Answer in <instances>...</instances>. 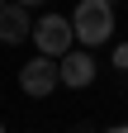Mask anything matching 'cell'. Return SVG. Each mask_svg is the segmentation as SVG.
I'll use <instances>...</instances> for the list:
<instances>
[{"label":"cell","mask_w":128,"mask_h":133,"mask_svg":"<svg viewBox=\"0 0 128 133\" xmlns=\"http://www.w3.org/2000/svg\"><path fill=\"white\" fill-rule=\"evenodd\" d=\"M71 24H76V43L100 48V43L114 38V5L109 0H81L71 10Z\"/></svg>","instance_id":"1"},{"label":"cell","mask_w":128,"mask_h":133,"mask_svg":"<svg viewBox=\"0 0 128 133\" xmlns=\"http://www.w3.org/2000/svg\"><path fill=\"white\" fill-rule=\"evenodd\" d=\"M33 43L43 57H62L76 48V24L67 19V14H43V19L33 24Z\"/></svg>","instance_id":"2"},{"label":"cell","mask_w":128,"mask_h":133,"mask_svg":"<svg viewBox=\"0 0 128 133\" xmlns=\"http://www.w3.org/2000/svg\"><path fill=\"white\" fill-rule=\"evenodd\" d=\"M109 5H119V0H109Z\"/></svg>","instance_id":"10"},{"label":"cell","mask_w":128,"mask_h":133,"mask_svg":"<svg viewBox=\"0 0 128 133\" xmlns=\"http://www.w3.org/2000/svg\"><path fill=\"white\" fill-rule=\"evenodd\" d=\"M0 133H5V124H0Z\"/></svg>","instance_id":"11"},{"label":"cell","mask_w":128,"mask_h":133,"mask_svg":"<svg viewBox=\"0 0 128 133\" xmlns=\"http://www.w3.org/2000/svg\"><path fill=\"white\" fill-rule=\"evenodd\" d=\"M114 66H119V71H128V43H119V48H114Z\"/></svg>","instance_id":"6"},{"label":"cell","mask_w":128,"mask_h":133,"mask_svg":"<svg viewBox=\"0 0 128 133\" xmlns=\"http://www.w3.org/2000/svg\"><path fill=\"white\" fill-rule=\"evenodd\" d=\"M71 133H90V124H76V128H71Z\"/></svg>","instance_id":"8"},{"label":"cell","mask_w":128,"mask_h":133,"mask_svg":"<svg viewBox=\"0 0 128 133\" xmlns=\"http://www.w3.org/2000/svg\"><path fill=\"white\" fill-rule=\"evenodd\" d=\"M19 5H29V10H33V5H47V0H19Z\"/></svg>","instance_id":"7"},{"label":"cell","mask_w":128,"mask_h":133,"mask_svg":"<svg viewBox=\"0 0 128 133\" xmlns=\"http://www.w3.org/2000/svg\"><path fill=\"white\" fill-rule=\"evenodd\" d=\"M33 38V19H29V5H19V0H5L0 5V43H24Z\"/></svg>","instance_id":"5"},{"label":"cell","mask_w":128,"mask_h":133,"mask_svg":"<svg viewBox=\"0 0 128 133\" xmlns=\"http://www.w3.org/2000/svg\"><path fill=\"white\" fill-rule=\"evenodd\" d=\"M57 71H62V86H67V90H86L100 66H95V52H90V48H71V52L57 57Z\"/></svg>","instance_id":"4"},{"label":"cell","mask_w":128,"mask_h":133,"mask_svg":"<svg viewBox=\"0 0 128 133\" xmlns=\"http://www.w3.org/2000/svg\"><path fill=\"white\" fill-rule=\"evenodd\" d=\"M0 5H5V0H0Z\"/></svg>","instance_id":"12"},{"label":"cell","mask_w":128,"mask_h":133,"mask_svg":"<svg viewBox=\"0 0 128 133\" xmlns=\"http://www.w3.org/2000/svg\"><path fill=\"white\" fill-rule=\"evenodd\" d=\"M104 133H128V124H119V128H104Z\"/></svg>","instance_id":"9"},{"label":"cell","mask_w":128,"mask_h":133,"mask_svg":"<svg viewBox=\"0 0 128 133\" xmlns=\"http://www.w3.org/2000/svg\"><path fill=\"white\" fill-rule=\"evenodd\" d=\"M62 86V71H57V57H33V62H24V71H19V90L24 95H33V100H43V95H52Z\"/></svg>","instance_id":"3"}]
</instances>
